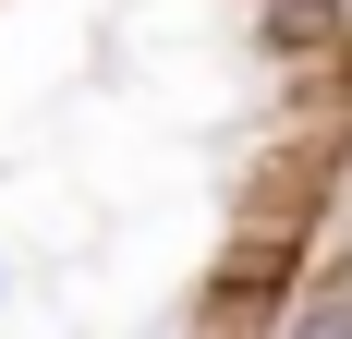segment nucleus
Here are the masks:
<instances>
[{
    "label": "nucleus",
    "mask_w": 352,
    "mask_h": 339,
    "mask_svg": "<svg viewBox=\"0 0 352 339\" xmlns=\"http://www.w3.org/2000/svg\"><path fill=\"white\" fill-rule=\"evenodd\" d=\"M280 339H352V303L340 291H304V303L280 315Z\"/></svg>",
    "instance_id": "obj_2"
},
{
    "label": "nucleus",
    "mask_w": 352,
    "mask_h": 339,
    "mask_svg": "<svg viewBox=\"0 0 352 339\" xmlns=\"http://www.w3.org/2000/svg\"><path fill=\"white\" fill-rule=\"evenodd\" d=\"M0 303H12V267H0Z\"/></svg>",
    "instance_id": "obj_4"
},
{
    "label": "nucleus",
    "mask_w": 352,
    "mask_h": 339,
    "mask_svg": "<svg viewBox=\"0 0 352 339\" xmlns=\"http://www.w3.org/2000/svg\"><path fill=\"white\" fill-rule=\"evenodd\" d=\"M255 36L280 61H340L352 73V0H255Z\"/></svg>",
    "instance_id": "obj_1"
},
{
    "label": "nucleus",
    "mask_w": 352,
    "mask_h": 339,
    "mask_svg": "<svg viewBox=\"0 0 352 339\" xmlns=\"http://www.w3.org/2000/svg\"><path fill=\"white\" fill-rule=\"evenodd\" d=\"M328 291H340V303H352V255H340V267H328Z\"/></svg>",
    "instance_id": "obj_3"
}]
</instances>
